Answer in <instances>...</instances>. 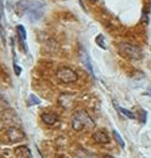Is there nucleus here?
Instances as JSON below:
<instances>
[{
    "mask_svg": "<svg viewBox=\"0 0 151 158\" xmlns=\"http://www.w3.org/2000/svg\"><path fill=\"white\" fill-rule=\"evenodd\" d=\"M22 12H24L31 21H38L43 16V4L34 0H22L19 2Z\"/></svg>",
    "mask_w": 151,
    "mask_h": 158,
    "instance_id": "obj_1",
    "label": "nucleus"
},
{
    "mask_svg": "<svg viewBox=\"0 0 151 158\" xmlns=\"http://www.w3.org/2000/svg\"><path fill=\"white\" fill-rule=\"evenodd\" d=\"M93 127H95L94 120L90 118V116L88 114L87 111L80 110V111H77L73 114L72 128L75 129L76 131H80L84 128H93Z\"/></svg>",
    "mask_w": 151,
    "mask_h": 158,
    "instance_id": "obj_2",
    "label": "nucleus"
},
{
    "mask_svg": "<svg viewBox=\"0 0 151 158\" xmlns=\"http://www.w3.org/2000/svg\"><path fill=\"white\" fill-rule=\"evenodd\" d=\"M118 52L128 60H141L143 59V50L133 44L121 43L118 45Z\"/></svg>",
    "mask_w": 151,
    "mask_h": 158,
    "instance_id": "obj_3",
    "label": "nucleus"
},
{
    "mask_svg": "<svg viewBox=\"0 0 151 158\" xmlns=\"http://www.w3.org/2000/svg\"><path fill=\"white\" fill-rule=\"evenodd\" d=\"M56 77L62 83L70 84V83H75L78 80V74L76 73L73 69L68 68V67H61L56 73Z\"/></svg>",
    "mask_w": 151,
    "mask_h": 158,
    "instance_id": "obj_4",
    "label": "nucleus"
},
{
    "mask_svg": "<svg viewBox=\"0 0 151 158\" xmlns=\"http://www.w3.org/2000/svg\"><path fill=\"white\" fill-rule=\"evenodd\" d=\"M7 136L10 139L11 142H19L22 139L24 138V134L19 130V129H16V128H12V129H9L7 131Z\"/></svg>",
    "mask_w": 151,
    "mask_h": 158,
    "instance_id": "obj_5",
    "label": "nucleus"
},
{
    "mask_svg": "<svg viewBox=\"0 0 151 158\" xmlns=\"http://www.w3.org/2000/svg\"><path fill=\"white\" fill-rule=\"evenodd\" d=\"M93 140H94L96 143H109L110 142V138L109 135L102 131V130H97L93 134Z\"/></svg>",
    "mask_w": 151,
    "mask_h": 158,
    "instance_id": "obj_6",
    "label": "nucleus"
},
{
    "mask_svg": "<svg viewBox=\"0 0 151 158\" xmlns=\"http://www.w3.org/2000/svg\"><path fill=\"white\" fill-rule=\"evenodd\" d=\"M80 61L83 62V64H84V67L88 69V72L94 77V71H93V67H92V62H90V59H89V56H88V54L82 49L80 50Z\"/></svg>",
    "mask_w": 151,
    "mask_h": 158,
    "instance_id": "obj_7",
    "label": "nucleus"
},
{
    "mask_svg": "<svg viewBox=\"0 0 151 158\" xmlns=\"http://www.w3.org/2000/svg\"><path fill=\"white\" fill-rule=\"evenodd\" d=\"M41 120L48 125H53L58 120V117H57L56 113H43L41 114Z\"/></svg>",
    "mask_w": 151,
    "mask_h": 158,
    "instance_id": "obj_8",
    "label": "nucleus"
},
{
    "mask_svg": "<svg viewBox=\"0 0 151 158\" xmlns=\"http://www.w3.org/2000/svg\"><path fill=\"white\" fill-rule=\"evenodd\" d=\"M15 153L17 158H32V155H31V151L26 147V146H19L15 150Z\"/></svg>",
    "mask_w": 151,
    "mask_h": 158,
    "instance_id": "obj_9",
    "label": "nucleus"
},
{
    "mask_svg": "<svg viewBox=\"0 0 151 158\" xmlns=\"http://www.w3.org/2000/svg\"><path fill=\"white\" fill-rule=\"evenodd\" d=\"M16 31H17V33H19V39H21V43H23V45H24V48H26V50H27V46H26V39H27L26 28H24L22 24H19V26L16 27Z\"/></svg>",
    "mask_w": 151,
    "mask_h": 158,
    "instance_id": "obj_10",
    "label": "nucleus"
},
{
    "mask_svg": "<svg viewBox=\"0 0 151 158\" xmlns=\"http://www.w3.org/2000/svg\"><path fill=\"white\" fill-rule=\"evenodd\" d=\"M114 107H116V110H117L118 112H121L124 117H127V118H129V119H135V116H134L133 112L126 110V108H122V107H119V106H117V105H114Z\"/></svg>",
    "mask_w": 151,
    "mask_h": 158,
    "instance_id": "obj_11",
    "label": "nucleus"
},
{
    "mask_svg": "<svg viewBox=\"0 0 151 158\" xmlns=\"http://www.w3.org/2000/svg\"><path fill=\"white\" fill-rule=\"evenodd\" d=\"M95 43L97 44V46H100L101 49H106V44H105V38H104V35H101V34H99L96 38H95Z\"/></svg>",
    "mask_w": 151,
    "mask_h": 158,
    "instance_id": "obj_12",
    "label": "nucleus"
},
{
    "mask_svg": "<svg viewBox=\"0 0 151 158\" xmlns=\"http://www.w3.org/2000/svg\"><path fill=\"white\" fill-rule=\"evenodd\" d=\"M112 134H113V138L116 139V141H117V142H118V143L121 145V147H122V148H124L126 143H124V141H123V139H122V136H121V135H119V134H118V133H117L116 130H113Z\"/></svg>",
    "mask_w": 151,
    "mask_h": 158,
    "instance_id": "obj_13",
    "label": "nucleus"
},
{
    "mask_svg": "<svg viewBox=\"0 0 151 158\" xmlns=\"http://www.w3.org/2000/svg\"><path fill=\"white\" fill-rule=\"evenodd\" d=\"M28 103L29 105H39L40 103V100L38 99L36 95H29V98H28Z\"/></svg>",
    "mask_w": 151,
    "mask_h": 158,
    "instance_id": "obj_14",
    "label": "nucleus"
},
{
    "mask_svg": "<svg viewBox=\"0 0 151 158\" xmlns=\"http://www.w3.org/2000/svg\"><path fill=\"white\" fill-rule=\"evenodd\" d=\"M146 116H148V112L145 111V110H140L139 111V120L141 122V123H145L146 122Z\"/></svg>",
    "mask_w": 151,
    "mask_h": 158,
    "instance_id": "obj_15",
    "label": "nucleus"
},
{
    "mask_svg": "<svg viewBox=\"0 0 151 158\" xmlns=\"http://www.w3.org/2000/svg\"><path fill=\"white\" fill-rule=\"evenodd\" d=\"M141 22H143L144 24H148V23H149V17H148V15L145 14V11H143V17H141Z\"/></svg>",
    "mask_w": 151,
    "mask_h": 158,
    "instance_id": "obj_16",
    "label": "nucleus"
},
{
    "mask_svg": "<svg viewBox=\"0 0 151 158\" xmlns=\"http://www.w3.org/2000/svg\"><path fill=\"white\" fill-rule=\"evenodd\" d=\"M14 69H15L16 76H19V74H21V72H22V69L19 68V66L17 64V63H15V64H14Z\"/></svg>",
    "mask_w": 151,
    "mask_h": 158,
    "instance_id": "obj_17",
    "label": "nucleus"
},
{
    "mask_svg": "<svg viewBox=\"0 0 151 158\" xmlns=\"http://www.w3.org/2000/svg\"><path fill=\"white\" fill-rule=\"evenodd\" d=\"M102 158H113V157H112V156H110V155H105Z\"/></svg>",
    "mask_w": 151,
    "mask_h": 158,
    "instance_id": "obj_18",
    "label": "nucleus"
},
{
    "mask_svg": "<svg viewBox=\"0 0 151 158\" xmlns=\"http://www.w3.org/2000/svg\"><path fill=\"white\" fill-rule=\"evenodd\" d=\"M148 94H149V96H151V86L148 89Z\"/></svg>",
    "mask_w": 151,
    "mask_h": 158,
    "instance_id": "obj_19",
    "label": "nucleus"
}]
</instances>
